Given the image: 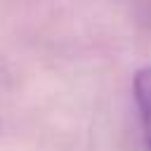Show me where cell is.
I'll use <instances>...</instances> for the list:
<instances>
[{
    "instance_id": "1",
    "label": "cell",
    "mask_w": 151,
    "mask_h": 151,
    "mask_svg": "<svg viewBox=\"0 0 151 151\" xmlns=\"http://www.w3.org/2000/svg\"><path fill=\"white\" fill-rule=\"evenodd\" d=\"M134 99L139 109V120H142V137L146 151H151V66H144L134 73Z\"/></svg>"
},
{
    "instance_id": "2",
    "label": "cell",
    "mask_w": 151,
    "mask_h": 151,
    "mask_svg": "<svg viewBox=\"0 0 151 151\" xmlns=\"http://www.w3.org/2000/svg\"><path fill=\"white\" fill-rule=\"evenodd\" d=\"M144 7H146V17H149V21H151V0H144Z\"/></svg>"
}]
</instances>
